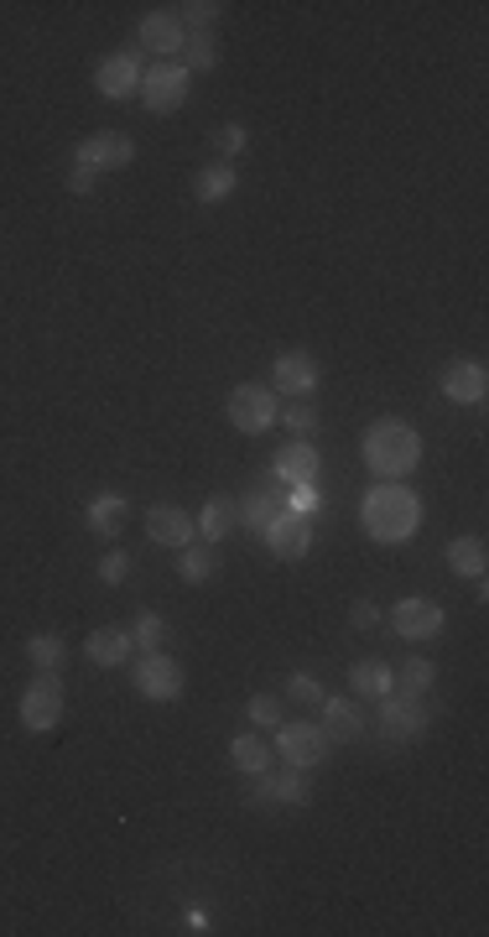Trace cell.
<instances>
[{"label":"cell","instance_id":"5","mask_svg":"<svg viewBox=\"0 0 489 937\" xmlns=\"http://www.w3.org/2000/svg\"><path fill=\"white\" fill-rule=\"evenodd\" d=\"M375 730H381L385 745H412V739L427 735V709H422V699H412V693H385V709H381V718H375Z\"/></svg>","mask_w":489,"mask_h":937},{"label":"cell","instance_id":"40","mask_svg":"<svg viewBox=\"0 0 489 937\" xmlns=\"http://www.w3.org/2000/svg\"><path fill=\"white\" fill-rule=\"evenodd\" d=\"M349 620H354V630H370V625H381V609L370 605V599H360V605L349 609Z\"/></svg>","mask_w":489,"mask_h":937},{"label":"cell","instance_id":"10","mask_svg":"<svg viewBox=\"0 0 489 937\" xmlns=\"http://www.w3.org/2000/svg\"><path fill=\"white\" fill-rule=\"evenodd\" d=\"M308 771H297V766H287V771H261L255 776V797L251 802H261V808H308Z\"/></svg>","mask_w":489,"mask_h":937},{"label":"cell","instance_id":"35","mask_svg":"<svg viewBox=\"0 0 489 937\" xmlns=\"http://www.w3.org/2000/svg\"><path fill=\"white\" fill-rule=\"evenodd\" d=\"M287 693H291V703H302V709H318V703L328 699L323 682L308 678V672H291V678H287Z\"/></svg>","mask_w":489,"mask_h":937},{"label":"cell","instance_id":"27","mask_svg":"<svg viewBox=\"0 0 489 937\" xmlns=\"http://www.w3.org/2000/svg\"><path fill=\"white\" fill-rule=\"evenodd\" d=\"M230 760H235V771H245V776L272 771V750H266V745H261L255 735H235V745H230Z\"/></svg>","mask_w":489,"mask_h":937},{"label":"cell","instance_id":"38","mask_svg":"<svg viewBox=\"0 0 489 937\" xmlns=\"http://www.w3.org/2000/svg\"><path fill=\"white\" fill-rule=\"evenodd\" d=\"M126 573H130L126 552H105V557H99V578H105V584H126Z\"/></svg>","mask_w":489,"mask_h":937},{"label":"cell","instance_id":"18","mask_svg":"<svg viewBox=\"0 0 489 937\" xmlns=\"http://www.w3.org/2000/svg\"><path fill=\"white\" fill-rule=\"evenodd\" d=\"M266 542H272V552L281 563H297V557H308V547H312V521H297V515L281 511L272 526H266Z\"/></svg>","mask_w":489,"mask_h":937},{"label":"cell","instance_id":"16","mask_svg":"<svg viewBox=\"0 0 489 937\" xmlns=\"http://www.w3.org/2000/svg\"><path fill=\"white\" fill-rule=\"evenodd\" d=\"M94 89L105 94V99H126V94L141 89V63L136 53H109L99 68H94Z\"/></svg>","mask_w":489,"mask_h":937},{"label":"cell","instance_id":"3","mask_svg":"<svg viewBox=\"0 0 489 937\" xmlns=\"http://www.w3.org/2000/svg\"><path fill=\"white\" fill-rule=\"evenodd\" d=\"M276 417H281V402H276L272 386H255V381H245V386L230 391V427H240V433H266V427H276Z\"/></svg>","mask_w":489,"mask_h":937},{"label":"cell","instance_id":"20","mask_svg":"<svg viewBox=\"0 0 489 937\" xmlns=\"http://www.w3.org/2000/svg\"><path fill=\"white\" fill-rule=\"evenodd\" d=\"M318 709H323V735L333 739V745H354V739H364V714L349 699H323Z\"/></svg>","mask_w":489,"mask_h":937},{"label":"cell","instance_id":"9","mask_svg":"<svg viewBox=\"0 0 489 937\" xmlns=\"http://www.w3.org/2000/svg\"><path fill=\"white\" fill-rule=\"evenodd\" d=\"M136 162V141L130 136H120V130H99V136H89L84 147H78V157H73V167H84V172H120V167Z\"/></svg>","mask_w":489,"mask_h":937},{"label":"cell","instance_id":"37","mask_svg":"<svg viewBox=\"0 0 489 937\" xmlns=\"http://www.w3.org/2000/svg\"><path fill=\"white\" fill-rule=\"evenodd\" d=\"M281 423L291 427V438H308L312 427H318V412H312L308 402H297V406H287V412H281Z\"/></svg>","mask_w":489,"mask_h":937},{"label":"cell","instance_id":"4","mask_svg":"<svg viewBox=\"0 0 489 937\" xmlns=\"http://www.w3.org/2000/svg\"><path fill=\"white\" fill-rule=\"evenodd\" d=\"M57 718H63V682H57V672H36L32 688L21 693V730L47 735Z\"/></svg>","mask_w":489,"mask_h":937},{"label":"cell","instance_id":"6","mask_svg":"<svg viewBox=\"0 0 489 937\" xmlns=\"http://www.w3.org/2000/svg\"><path fill=\"white\" fill-rule=\"evenodd\" d=\"M141 105L151 115H172L188 105V68L182 63H157V68H146L141 74Z\"/></svg>","mask_w":489,"mask_h":937},{"label":"cell","instance_id":"26","mask_svg":"<svg viewBox=\"0 0 489 937\" xmlns=\"http://www.w3.org/2000/svg\"><path fill=\"white\" fill-rule=\"evenodd\" d=\"M235 183H240V178H235V167H230V162H219V167H203V172H199V183H193V193H199L203 203H224L230 193H235Z\"/></svg>","mask_w":489,"mask_h":937},{"label":"cell","instance_id":"17","mask_svg":"<svg viewBox=\"0 0 489 937\" xmlns=\"http://www.w3.org/2000/svg\"><path fill=\"white\" fill-rule=\"evenodd\" d=\"M136 42H141L146 53H162V63H167L172 53H182L188 32H182V21L172 17V11H151V17H141V32H136Z\"/></svg>","mask_w":489,"mask_h":937},{"label":"cell","instance_id":"8","mask_svg":"<svg viewBox=\"0 0 489 937\" xmlns=\"http://www.w3.org/2000/svg\"><path fill=\"white\" fill-rule=\"evenodd\" d=\"M130 682H136L141 699H157V703L182 699V667L172 662L167 651H146L141 662H136V672H130Z\"/></svg>","mask_w":489,"mask_h":937},{"label":"cell","instance_id":"19","mask_svg":"<svg viewBox=\"0 0 489 937\" xmlns=\"http://www.w3.org/2000/svg\"><path fill=\"white\" fill-rule=\"evenodd\" d=\"M272 386H281L287 396H312L318 391V360L312 354H281L272 370Z\"/></svg>","mask_w":489,"mask_h":937},{"label":"cell","instance_id":"11","mask_svg":"<svg viewBox=\"0 0 489 937\" xmlns=\"http://www.w3.org/2000/svg\"><path fill=\"white\" fill-rule=\"evenodd\" d=\"M281 505H287V485H281L276 475H266L251 490V496L240 500V526H251V532L266 536V526H272L276 515H281Z\"/></svg>","mask_w":489,"mask_h":937},{"label":"cell","instance_id":"14","mask_svg":"<svg viewBox=\"0 0 489 937\" xmlns=\"http://www.w3.org/2000/svg\"><path fill=\"white\" fill-rule=\"evenodd\" d=\"M443 396L448 402H458V406H479L485 402V391H489V370L479 365V360H454V365L443 370Z\"/></svg>","mask_w":489,"mask_h":937},{"label":"cell","instance_id":"21","mask_svg":"<svg viewBox=\"0 0 489 937\" xmlns=\"http://www.w3.org/2000/svg\"><path fill=\"white\" fill-rule=\"evenodd\" d=\"M126 515H130V505H126V496H115V490H99V496L84 505V521H89V532H99L109 542V536H120L126 532Z\"/></svg>","mask_w":489,"mask_h":937},{"label":"cell","instance_id":"32","mask_svg":"<svg viewBox=\"0 0 489 937\" xmlns=\"http://www.w3.org/2000/svg\"><path fill=\"white\" fill-rule=\"evenodd\" d=\"M433 678H437V667L422 662V657H412V662L396 672V693H412V699H422V693L433 688Z\"/></svg>","mask_w":489,"mask_h":937},{"label":"cell","instance_id":"15","mask_svg":"<svg viewBox=\"0 0 489 937\" xmlns=\"http://www.w3.org/2000/svg\"><path fill=\"white\" fill-rule=\"evenodd\" d=\"M391 625H396L401 641H433L437 630H443V609L433 599H401L391 609Z\"/></svg>","mask_w":489,"mask_h":937},{"label":"cell","instance_id":"22","mask_svg":"<svg viewBox=\"0 0 489 937\" xmlns=\"http://www.w3.org/2000/svg\"><path fill=\"white\" fill-rule=\"evenodd\" d=\"M84 651H89V662H94V667H126V657L136 651V641H130L126 625H99V630L89 636V646H84Z\"/></svg>","mask_w":489,"mask_h":937},{"label":"cell","instance_id":"34","mask_svg":"<svg viewBox=\"0 0 489 937\" xmlns=\"http://www.w3.org/2000/svg\"><path fill=\"white\" fill-rule=\"evenodd\" d=\"M318 505H323V500H318V485H291L287 505H281V511L297 515V521H312V515H318Z\"/></svg>","mask_w":489,"mask_h":937},{"label":"cell","instance_id":"7","mask_svg":"<svg viewBox=\"0 0 489 937\" xmlns=\"http://www.w3.org/2000/svg\"><path fill=\"white\" fill-rule=\"evenodd\" d=\"M276 750H281V760L297 766V771L323 766V755H328L323 724H276Z\"/></svg>","mask_w":489,"mask_h":937},{"label":"cell","instance_id":"39","mask_svg":"<svg viewBox=\"0 0 489 937\" xmlns=\"http://www.w3.org/2000/svg\"><path fill=\"white\" fill-rule=\"evenodd\" d=\"M214 147L224 151V157H240V151H245V126H235V120H230V126H219Z\"/></svg>","mask_w":489,"mask_h":937},{"label":"cell","instance_id":"33","mask_svg":"<svg viewBox=\"0 0 489 937\" xmlns=\"http://www.w3.org/2000/svg\"><path fill=\"white\" fill-rule=\"evenodd\" d=\"M182 11V32H188V26H193V32H209V26H214L219 21V11H224V6H219V0H188V6H178Z\"/></svg>","mask_w":489,"mask_h":937},{"label":"cell","instance_id":"29","mask_svg":"<svg viewBox=\"0 0 489 937\" xmlns=\"http://www.w3.org/2000/svg\"><path fill=\"white\" fill-rule=\"evenodd\" d=\"M178 573H182V584H209L219 573V557L209 547H193V542H188L178 557Z\"/></svg>","mask_w":489,"mask_h":937},{"label":"cell","instance_id":"1","mask_svg":"<svg viewBox=\"0 0 489 937\" xmlns=\"http://www.w3.org/2000/svg\"><path fill=\"white\" fill-rule=\"evenodd\" d=\"M422 500L406 490V485H375V490H364L360 500V521L364 532L375 536V542H406V536L422 532Z\"/></svg>","mask_w":489,"mask_h":937},{"label":"cell","instance_id":"30","mask_svg":"<svg viewBox=\"0 0 489 937\" xmlns=\"http://www.w3.org/2000/svg\"><path fill=\"white\" fill-rule=\"evenodd\" d=\"M219 63V47H214V38H209V32H188V42H182V68H188V74H193V68H214Z\"/></svg>","mask_w":489,"mask_h":937},{"label":"cell","instance_id":"13","mask_svg":"<svg viewBox=\"0 0 489 937\" xmlns=\"http://www.w3.org/2000/svg\"><path fill=\"white\" fill-rule=\"evenodd\" d=\"M193 532H199V526H193V515L178 511L172 500H157V505L146 511V536H151L157 547H178L182 552L188 542H193Z\"/></svg>","mask_w":489,"mask_h":937},{"label":"cell","instance_id":"24","mask_svg":"<svg viewBox=\"0 0 489 937\" xmlns=\"http://www.w3.org/2000/svg\"><path fill=\"white\" fill-rule=\"evenodd\" d=\"M240 526V500H230V496H209V505H203V515H199V532H203V542H224V536Z\"/></svg>","mask_w":489,"mask_h":937},{"label":"cell","instance_id":"12","mask_svg":"<svg viewBox=\"0 0 489 937\" xmlns=\"http://www.w3.org/2000/svg\"><path fill=\"white\" fill-rule=\"evenodd\" d=\"M318 469H323V459H318V448H312L308 438H291V443H281L276 448V459H272V475L281 479V485H318Z\"/></svg>","mask_w":489,"mask_h":937},{"label":"cell","instance_id":"25","mask_svg":"<svg viewBox=\"0 0 489 937\" xmlns=\"http://www.w3.org/2000/svg\"><path fill=\"white\" fill-rule=\"evenodd\" d=\"M448 568H454L458 578H485V568H489L485 542H479V536H454V542H448Z\"/></svg>","mask_w":489,"mask_h":937},{"label":"cell","instance_id":"23","mask_svg":"<svg viewBox=\"0 0 489 937\" xmlns=\"http://www.w3.org/2000/svg\"><path fill=\"white\" fill-rule=\"evenodd\" d=\"M349 688H354V699H385V693H396V672L381 657H364L349 667Z\"/></svg>","mask_w":489,"mask_h":937},{"label":"cell","instance_id":"36","mask_svg":"<svg viewBox=\"0 0 489 937\" xmlns=\"http://www.w3.org/2000/svg\"><path fill=\"white\" fill-rule=\"evenodd\" d=\"M251 724H261V730H276V724H281V699H272V693H255V699H251Z\"/></svg>","mask_w":489,"mask_h":937},{"label":"cell","instance_id":"41","mask_svg":"<svg viewBox=\"0 0 489 937\" xmlns=\"http://www.w3.org/2000/svg\"><path fill=\"white\" fill-rule=\"evenodd\" d=\"M89 188H94V172L73 167V172H68V193H89Z\"/></svg>","mask_w":489,"mask_h":937},{"label":"cell","instance_id":"31","mask_svg":"<svg viewBox=\"0 0 489 937\" xmlns=\"http://www.w3.org/2000/svg\"><path fill=\"white\" fill-rule=\"evenodd\" d=\"M130 641L141 646V651H162V641H167V620L157 615V609H141V615H136V625H130Z\"/></svg>","mask_w":489,"mask_h":937},{"label":"cell","instance_id":"28","mask_svg":"<svg viewBox=\"0 0 489 937\" xmlns=\"http://www.w3.org/2000/svg\"><path fill=\"white\" fill-rule=\"evenodd\" d=\"M26 657H32L36 672H57V667L68 662V646H63V636L42 630V636H32V641H26Z\"/></svg>","mask_w":489,"mask_h":937},{"label":"cell","instance_id":"2","mask_svg":"<svg viewBox=\"0 0 489 937\" xmlns=\"http://www.w3.org/2000/svg\"><path fill=\"white\" fill-rule=\"evenodd\" d=\"M360 454H364V464H370L375 475L401 479V475H412V469L422 464V438H417V427H406L401 417H381V423L364 433Z\"/></svg>","mask_w":489,"mask_h":937}]
</instances>
